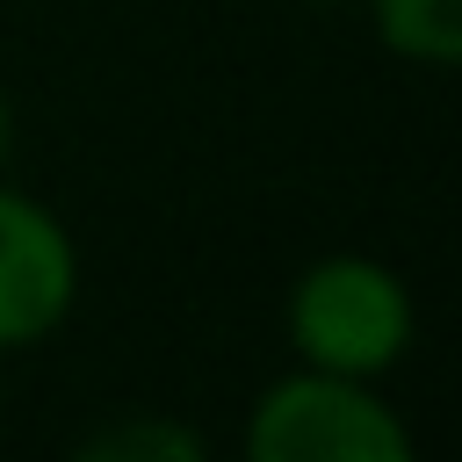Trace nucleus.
<instances>
[{
  "instance_id": "nucleus-7",
  "label": "nucleus",
  "mask_w": 462,
  "mask_h": 462,
  "mask_svg": "<svg viewBox=\"0 0 462 462\" xmlns=\"http://www.w3.org/2000/svg\"><path fill=\"white\" fill-rule=\"evenodd\" d=\"M0 426H7V375H0Z\"/></svg>"
},
{
  "instance_id": "nucleus-2",
  "label": "nucleus",
  "mask_w": 462,
  "mask_h": 462,
  "mask_svg": "<svg viewBox=\"0 0 462 462\" xmlns=\"http://www.w3.org/2000/svg\"><path fill=\"white\" fill-rule=\"evenodd\" d=\"M238 448L253 462H411V426L383 383L289 361L245 404Z\"/></svg>"
},
{
  "instance_id": "nucleus-5",
  "label": "nucleus",
  "mask_w": 462,
  "mask_h": 462,
  "mask_svg": "<svg viewBox=\"0 0 462 462\" xmlns=\"http://www.w3.org/2000/svg\"><path fill=\"white\" fill-rule=\"evenodd\" d=\"M72 455L79 462H202L209 440L173 411H123V419H101Z\"/></svg>"
},
{
  "instance_id": "nucleus-8",
  "label": "nucleus",
  "mask_w": 462,
  "mask_h": 462,
  "mask_svg": "<svg viewBox=\"0 0 462 462\" xmlns=\"http://www.w3.org/2000/svg\"><path fill=\"white\" fill-rule=\"evenodd\" d=\"M310 7H332V0H310Z\"/></svg>"
},
{
  "instance_id": "nucleus-4",
  "label": "nucleus",
  "mask_w": 462,
  "mask_h": 462,
  "mask_svg": "<svg viewBox=\"0 0 462 462\" xmlns=\"http://www.w3.org/2000/svg\"><path fill=\"white\" fill-rule=\"evenodd\" d=\"M368 29L390 58L419 72L462 65V0H368Z\"/></svg>"
},
{
  "instance_id": "nucleus-3",
  "label": "nucleus",
  "mask_w": 462,
  "mask_h": 462,
  "mask_svg": "<svg viewBox=\"0 0 462 462\" xmlns=\"http://www.w3.org/2000/svg\"><path fill=\"white\" fill-rule=\"evenodd\" d=\"M79 289H87V260L72 224L43 195L0 173V361L58 339L79 310Z\"/></svg>"
},
{
  "instance_id": "nucleus-1",
  "label": "nucleus",
  "mask_w": 462,
  "mask_h": 462,
  "mask_svg": "<svg viewBox=\"0 0 462 462\" xmlns=\"http://www.w3.org/2000/svg\"><path fill=\"white\" fill-rule=\"evenodd\" d=\"M282 339L303 368L390 383L419 339L411 282L375 253H318L282 296Z\"/></svg>"
},
{
  "instance_id": "nucleus-6",
  "label": "nucleus",
  "mask_w": 462,
  "mask_h": 462,
  "mask_svg": "<svg viewBox=\"0 0 462 462\" xmlns=\"http://www.w3.org/2000/svg\"><path fill=\"white\" fill-rule=\"evenodd\" d=\"M14 144H22V116H14V94L0 87V173L14 166Z\"/></svg>"
}]
</instances>
